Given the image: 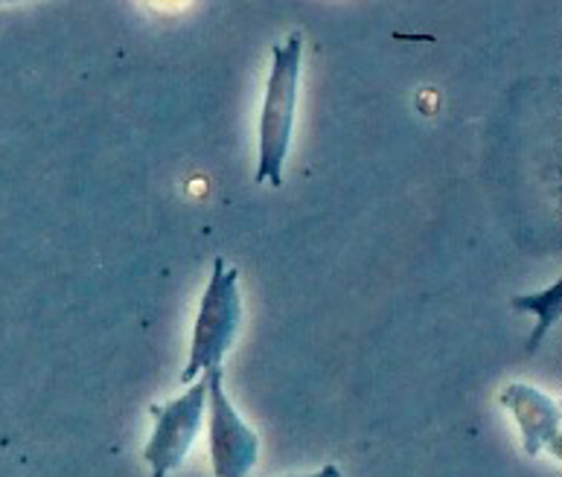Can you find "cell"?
I'll use <instances>...</instances> for the list:
<instances>
[{
  "mask_svg": "<svg viewBox=\"0 0 562 477\" xmlns=\"http://www.w3.org/2000/svg\"><path fill=\"white\" fill-rule=\"evenodd\" d=\"M301 33H292L283 44H274V50H271V73L260 120V167L254 175L257 184H283L285 155H289V143H292L294 105H297V84H301Z\"/></svg>",
  "mask_w": 562,
  "mask_h": 477,
  "instance_id": "cell-1",
  "label": "cell"
},
{
  "mask_svg": "<svg viewBox=\"0 0 562 477\" xmlns=\"http://www.w3.org/2000/svg\"><path fill=\"white\" fill-rule=\"evenodd\" d=\"M239 323H243L239 271L227 269L225 260L218 257L202 294V306H199L193 329V347H190V359L181 373V385H193L202 373L222 367L227 350L234 347Z\"/></svg>",
  "mask_w": 562,
  "mask_h": 477,
  "instance_id": "cell-2",
  "label": "cell"
},
{
  "mask_svg": "<svg viewBox=\"0 0 562 477\" xmlns=\"http://www.w3.org/2000/svg\"><path fill=\"white\" fill-rule=\"evenodd\" d=\"M204 405H207V373H202V378L187 387L178 399L151 405L149 410L151 419H155V431L143 448L151 477H169L187 461L195 436L202 431Z\"/></svg>",
  "mask_w": 562,
  "mask_h": 477,
  "instance_id": "cell-3",
  "label": "cell"
},
{
  "mask_svg": "<svg viewBox=\"0 0 562 477\" xmlns=\"http://www.w3.org/2000/svg\"><path fill=\"white\" fill-rule=\"evenodd\" d=\"M222 367L207 370V402H211V461L216 477H248L260 461V436L222 385Z\"/></svg>",
  "mask_w": 562,
  "mask_h": 477,
  "instance_id": "cell-4",
  "label": "cell"
},
{
  "mask_svg": "<svg viewBox=\"0 0 562 477\" xmlns=\"http://www.w3.org/2000/svg\"><path fill=\"white\" fill-rule=\"evenodd\" d=\"M502 405L521 428L525 454L537 457L542 448L560 457V405L537 387L513 382L502 390Z\"/></svg>",
  "mask_w": 562,
  "mask_h": 477,
  "instance_id": "cell-5",
  "label": "cell"
},
{
  "mask_svg": "<svg viewBox=\"0 0 562 477\" xmlns=\"http://www.w3.org/2000/svg\"><path fill=\"white\" fill-rule=\"evenodd\" d=\"M510 306L513 309L533 311V315H537V329L530 332V341H528V350L533 352L539 343H542V338L548 336V329L554 327L557 320H560L562 283L557 280L554 285H548L546 292H539V294H519V297H513Z\"/></svg>",
  "mask_w": 562,
  "mask_h": 477,
  "instance_id": "cell-6",
  "label": "cell"
},
{
  "mask_svg": "<svg viewBox=\"0 0 562 477\" xmlns=\"http://www.w3.org/2000/svg\"><path fill=\"white\" fill-rule=\"evenodd\" d=\"M292 477H345V475H341V469H338V466H333V463H329V466H324L321 472H312V475H292Z\"/></svg>",
  "mask_w": 562,
  "mask_h": 477,
  "instance_id": "cell-7",
  "label": "cell"
}]
</instances>
